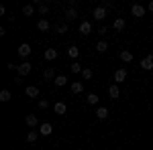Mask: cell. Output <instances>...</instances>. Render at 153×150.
Segmentation results:
<instances>
[{"label": "cell", "mask_w": 153, "mask_h": 150, "mask_svg": "<svg viewBox=\"0 0 153 150\" xmlns=\"http://www.w3.org/2000/svg\"><path fill=\"white\" fill-rule=\"evenodd\" d=\"M145 12H147V8H145L143 4H133V6H131V14H133V16H137V18H143V16H145Z\"/></svg>", "instance_id": "cell-1"}, {"label": "cell", "mask_w": 153, "mask_h": 150, "mask_svg": "<svg viewBox=\"0 0 153 150\" xmlns=\"http://www.w3.org/2000/svg\"><path fill=\"white\" fill-rule=\"evenodd\" d=\"M16 53H19V57L27 59L31 53H33V49H31V45L29 43H23V45H19V49H16Z\"/></svg>", "instance_id": "cell-2"}, {"label": "cell", "mask_w": 153, "mask_h": 150, "mask_svg": "<svg viewBox=\"0 0 153 150\" xmlns=\"http://www.w3.org/2000/svg\"><path fill=\"white\" fill-rule=\"evenodd\" d=\"M31 69H33V65H31V63H29V61H25V63H21V65H19V75H21V77H27V75H29V73H31Z\"/></svg>", "instance_id": "cell-3"}, {"label": "cell", "mask_w": 153, "mask_h": 150, "mask_svg": "<svg viewBox=\"0 0 153 150\" xmlns=\"http://www.w3.org/2000/svg\"><path fill=\"white\" fill-rule=\"evenodd\" d=\"M25 124H27V126L31 128V130H33V128H37V126H41L35 114H27V116H25Z\"/></svg>", "instance_id": "cell-4"}, {"label": "cell", "mask_w": 153, "mask_h": 150, "mask_svg": "<svg viewBox=\"0 0 153 150\" xmlns=\"http://www.w3.org/2000/svg\"><path fill=\"white\" fill-rule=\"evenodd\" d=\"M106 14H108V10H106L104 6H96L94 8V20H104Z\"/></svg>", "instance_id": "cell-5"}, {"label": "cell", "mask_w": 153, "mask_h": 150, "mask_svg": "<svg viewBox=\"0 0 153 150\" xmlns=\"http://www.w3.org/2000/svg\"><path fill=\"white\" fill-rule=\"evenodd\" d=\"M51 132H53V126H51L49 122H43V124L39 126V134H41V136H51Z\"/></svg>", "instance_id": "cell-6"}, {"label": "cell", "mask_w": 153, "mask_h": 150, "mask_svg": "<svg viewBox=\"0 0 153 150\" xmlns=\"http://www.w3.org/2000/svg\"><path fill=\"white\" fill-rule=\"evenodd\" d=\"M123 81H127V69H117L114 71V83H123Z\"/></svg>", "instance_id": "cell-7"}, {"label": "cell", "mask_w": 153, "mask_h": 150, "mask_svg": "<svg viewBox=\"0 0 153 150\" xmlns=\"http://www.w3.org/2000/svg\"><path fill=\"white\" fill-rule=\"evenodd\" d=\"M33 4L37 6V10H39V14H43V16H45V14L49 12V4H47V2H41V0H35Z\"/></svg>", "instance_id": "cell-8"}, {"label": "cell", "mask_w": 153, "mask_h": 150, "mask_svg": "<svg viewBox=\"0 0 153 150\" xmlns=\"http://www.w3.org/2000/svg\"><path fill=\"white\" fill-rule=\"evenodd\" d=\"M37 29H39L41 33H47L49 29H51V24H49L47 18H39V20H37Z\"/></svg>", "instance_id": "cell-9"}, {"label": "cell", "mask_w": 153, "mask_h": 150, "mask_svg": "<svg viewBox=\"0 0 153 150\" xmlns=\"http://www.w3.org/2000/svg\"><path fill=\"white\" fill-rule=\"evenodd\" d=\"M141 69H145V71L153 69V55H147V57L141 61Z\"/></svg>", "instance_id": "cell-10"}, {"label": "cell", "mask_w": 153, "mask_h": 150, "mask_svg": "<svg viewBox=\"0 0 153 150\" xmlns=\"http://www.w3.org/2000/svg\"><path fill=\"white\" fill-rule=\"evenodd\" d=\"M25 95H27V97H37V95H39V87H37V85H27V87H25Z\"/></svg>", "instance_id": "cell-11"}, {"label": "cell", "mask_w": 153, "mask_h": 150, "mask_svg": "<svg viewBox=\"0 0 153 150\" xmlns=\"http://www.w3.org/2000/svg\"><path fill=\"white\" fill-rule=\"evenodd\" d=\"M92 33V24L88 23V20H84L82 24H80V35H84V37H88Z\"/></svg>", "instance_id": "cell-12"}, {"label": "cell", "mask_w": 153, "mask_h": 150, "mask_svg": "<svg viewBox=\"0 0 153 150\" xmlns=\"http://www.w3.org/2000/svg\"><path fill=\"white\" fill-rule=\"evenodd\" d=\"M108 95H110L112 100H117L118 95H120V87H118L117 83H112V85H108Z\"/></svg>", "instance_id": "cell-13"}, {"label": "cell", "mask_w": 153, "mask_h": 150, "mask_svg": "<svg viewBox=\"0 0 153 150\" xmlns=\"http://www.w3.org/2000/svg\"><path fill=\"white\" fill-rule=\"evenodd\" d=\"M118 57L123 59V61H125V63H131V61H133V53H131L129 49H123V51H120V53H118Z\"/></svg>", "instance_id": "cell-14"}, {"label": "cell", "mask_w": 153, "mask_h": 150, "mask_svg": "<svg viewBox=\"0 0 153 150\" xmlns=\"http://www.w3.org/2000/svg\"><path fill=\"white\" fill-rule=\"evenodd\" d=\"M53 110H55V114H57V116H63L65 112H68V105L63 104V102H57V104L53 105Z\"/></svg>", "instance_id": "cell-15"}, {"label": "cell", "mask_w": 153, "mask_h": 150, "mask_svg": "<svg viewBox=\"0 0 153 150\" xmlns=\"http://www.w3.org/2000/svg\"><path fill=\"white\" fill-rule=\"evenodd\" d=\"M71 91L74 93H82L84 91V81H71Z\"/></svg>", "instance_id": "cell-16"}, {"label": "cell", "mask_w": 153, "mask_h": 150, "mask_svg": "<svg viewBox=\"0 0 153 150\" xmlns=\"http://www.w3.org/2000/svg\"><path fill=\"white\" fill-rule=\"evenodd\" d=\"M45 59L47 61H55L57 59V49H45Z\"/></svg>", "instance_id": "cell-17"}, {"label": "cell", "mask_w": 153, "mask_h": 150, "mask_svg": "<svg viewBox=\"0 0 153 150\" xmlns=\"http://www.w3.org/2000/svg\"><path fill=\"white\" fill-rule=\"evenodd\" d=\"M96 118H98V120H106V118H108V110H106L104 105H100V108L96 110Z\"/></svg>", "instance_id": "cell-18"}, {"label": "cell", "mask_w": 153, "mask_h": 150, "mask_svg": "<svg viewBox=\"0 0 153 150\" xmlns=\"http://www.w3.org/2000/svg\"><path fill=\"white\" fill-rule=\"evenodd\" d=\"M23 14L25 16H33V14H35V4H25L23 6Z\"/></svg>", "instance_id": "cell-19"}, {"label": "cell", "mask_w": 153, "mask_h": 150, "mask_svg": "<svg viewBox=\"0 0 153 150\" xmlns=\"http://www.w3.org/2000/svg\"><path fill=\"white\" fill-rule=\"evenodd\" d=\"M55 77H57V75H55V71L51 69V67L43 71V79H47V81H51V79H53V81H55Z\"/></svg>", "instance_id": "cell-20"}, {"label": "cell", "mask_w": 153, "mask_h": 150, "mask_svg": "<svg viewBox=\"0 0 153 150\" xmlns=\"http://www.w3.org/2000/svg\"><path fill=\"white\" fill-rule=\"evenodd\" d=\"M70 71H71V73H76V75H78V73H82V71H84V67L80 65V63H78V61H74V63L70 65Z\"/></svg>", "instance_id": "cell-21"}, {"label": "cell", "mask_w": 153, "mask_h": 150, "mask_svg": "<svg viewBox=\"0 0 153 150\" xmlns=\"http://www.w3.org/2000/svg\"><path fill=\"white\" fill-rule=\"evenodd\" d=\"M112 26H114V31H125V26H127V23H125V18H117Z\"/></svg>", "instance_id": "cell-22"}, {"label": "cell", "mask_w": 153, "mask_h": 150, "mask_svg": "<svg viewBox=\"0 0 153 150\" xmlns=\"http://www.w3.org/2000/svg\"><path fill=\"white\" fill-rule=\"evenodd\" d=\"M96 51H98V53H106V51H108V43H106V41H98V43H96Z\"/></svg>", "instance_id": "cell-23"}, {"label": "cell", "mask_w": 153, "mask_h": 150, "mask_svg": "<svg viewBox=\"0 0 153 150\" xmlns=\"http://www.w3.org/2000/svg\"><path fill=\"white\" fill-rule=\"evenodd\" d=\"M53 83H55L57 87H63V85H68V77H65V75H57Z\"/></svg>", "instance_id": "cell-24"}, {"label": "cell", "mask_w": 153, "mask_h": 150, "mask_svg": "<svg viewBox=\"0 0 153 150\" xmlns=\"http://www.w3.org/2000/svg\"><path fill=\"white\" fill-rule=\"evenodd\" d=\"M10 100H12V95H10L8 89H2V91H0V102H4V104H6V102H10Z\"/></svg>", "instance_id": "cell-25"}, {"label": "cell", "mask_w": 153, "mask_h": 150, "mask_svg": "<svg viewBox=\"0 0 153 150\" xmlns=\"http://www.w3.org/2000/svg\"><path fill=\"white\" fill-rule=\"evenodd\" d=\"M86 102H88L90 105H96L98 102H100V97H98L96 93H88V97H86Z\"/></svg>", "instance_id": "cell-26"}, {"label": "cell", "mask_w": 153, "mask_h": 150, "mask_svg": "<svg viewBox=\"0 0 153 150\" xmlns=\"http://www.w3.org/2000/svg\"><path fill=\"white\" fill-rule=\"evenodd\" d=\"M68 55H70L71 59H78L80 57V49H78V47H70V49H68Z\"/></svg>", "instance_id": "cell-27"}, {"label": "cell", "mask_w": 153, "mask_h": 150, "mask_svg": "<svg viewBox=\"0 0 153 150\" xmlns=\"http://www.w3.org/2000/svg\"><path fill=\"white\" fill-rule=\"evenodd\" d=\"M37 138H39V132L29 130V134H27V142H37Z\"/></svg>", "instance_id": "cell-28"}, {"label": "cell", "mask_w": 153, "mask_h": 150, "mask_svg": "<svg viewBox=\"0 0 153 150\" xmlns=\"http://www.w3.org/2000/svg\"><path fill=\"white\" fill-rule=\"evenodd\" d=\"M65 16H68V18H70V20H74V18H78V10H76V8H68V10H65Z\"/></svg>", "instance_id": "cell-29"}, {"label": "cell", "mask_w": 153, "mask_h": 150, "mask_svg": "<svg viewBox=\"0 0 153 150\" xmlns=\"http://www.w3.org/2000/svg\"><path fill=\"white\" fill-rule=\"evenodd\" d=\"M92 75H94V71H92V69H84V71H82V77H84L86 81L92 79Z\"/></svg>", "instance_id": "cell-30"}, {"label": "cell", "mask_w": 153, "mask_h": 150, "mask_svg": "<svg viewBox=\"0 0 153 150\" xmlns=\"http://www.w3.org/2000/svg\"><path fill=\"white\" fill-rule=\"evenodd\" d=\"M57 33H59V35H65V33H68V24H59Z\"/></svg>", "instance_id": "cell-31"}, {"label": "cell", "mask_w": 153, "mask_h": 150, "mask_svg": "<svg viewBox=\"0 0 153 150\" xmlns=\"http://www.w3.org/2000/svg\"><path fill=\"white\" fill-rule=\"evenodd\" d=\"M39 108H41V110H47L49 102H47V100H39Z\"/></svg>", "instance_id": "cell-32"}, {"label": "cell", "mask_w": 153, "mask_h": 150, "mask_svg": "<svg viewBox=\"0 0 153 150\" xmlns=\"http://www.w3.org/2000/svg\"><path fill=\"white\" fill-rule=\"evenodd\" d=\"M106 33H108V26H100L98 29V35H106Z\"/></svg>", "instance_id": "cell-33"}, {"label": "cell", "mask_w": 153, "mask_h": 150, "mask_svg": "<svg viewBox=\"0 0 153 150\" xmlns=\"http://www.w3.org/2000/svg\"><path fill=\"white\" fill-rule=\"evenodd\" d=\"M6 69L12 71V69H19V65H14V63H6Z\"/></svg>", "instance_id": "cell-34"}, {"label": "cell", "mask_w": 153, "mask_h": 150, "mask_svg": "<svg viewBox=\"0 0 153 150\" xmlns=\"http://www.w3.org/2000/svg\"><path fill=\"white\" fill-rule=\"evenodd\" d=\"M14 83H16V85H23V77H21V75H19V77H16V79H14Z\"/></svg>", "instance_id": "cell-35"}, {"label": "cell", "mask_w": 153, "mask_h": 150, "mask_svg": "<svg viewBox=\"0 0 153 150\" xmlns=\"http://www.w3.org/2000/svg\"><path fill=\"white\" fill-rule=\"evenodd\" d=\"M147 10H151V12H153V0L149 2V6H147Z\"/></svg>", "instance_id": "cell-36"}, {"label": "cell", "mask_w": 153, "mask_h": 150, "mask_svg": "<svg viewBox=\"0 0 153 150\" xmlns=\"http://www.w3.org/2000/svg\"><path fill=\"white\" fill-rule=\"evenodd\" d=\"M151 26H153V20H151Z\"/></svg>", "instance_id": "cell-37"}]
</instances>
